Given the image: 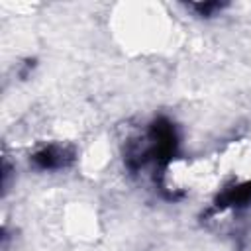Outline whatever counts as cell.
Listing matches in <instances>:
<instances>
[{
  "mask_svg": "<svg viewBox=\"0 0 251 251\" xmlns=\"http://www.w3.org/2000/svg\"><path fill=\"white\" fill-rule=\"evenodd\" d=\"M35 161L45 169H55L65 165V149L61 147H47L41 153L35 155Z\"/></svg>",
  "mask_w": 251,
  "mask_h": 251,
  "instance_id": "obj_1",
  "label": "cell"
},
{
  "mask_svg": "<svg viewBox=\"0 0 251 251\" xmlns=\"http://www.w3.org/2000/svg\"><path fill=\"white\" fill-rule=\"evenodd\" d=\"M249 200H251V180L241 184V186H237V188H233V190H229L227 194L222 196L224 206H241V204H245Z\"/></svg>",
  "mask_w": 251,
  "mask_h": 251,
  "instance_id": "obj_2",
  "label": "cell"
}]
</instances>
